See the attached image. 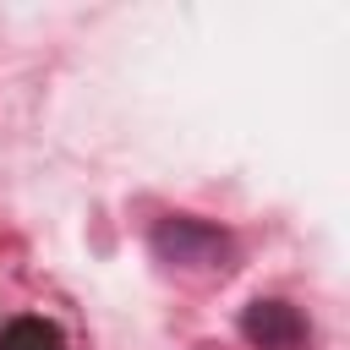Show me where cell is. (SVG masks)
<instances>
[{
	"mask_svg": "<svg viewBox=\"0 0 350 350\" xmlns=\"http://www.w3.org/2000/svg\"><path fill=\"white\" fill-rule=\"evenodd\" d=\"M153 252L175 268H224L230 262V235L219 224H202L191 213H170L153 224Z\"/></svg>",
	"mask_w": 350,
	"mask_h": 350,
	"instance_id": "cell-1",
	"label": "cell"
},
{
	"mask_svg": "<svg viewBox=\"0 0 350 350\" xmlns=\"http://www.w3.org/2000/svg\"><path fill=\"white\" fill-rule=\"evenodd\" d=\"M241 339L252 350H301L306 345V317L279 295H257L241 312Z\"/></svg>",
	"mask_w": 350,
	"mask_h": 350,
	"instance_id": "cell-2",
	"label": "cell"
},
{
	"mask_svg": "<svg viewBox=\"0 0 350 350\" xmlns=\"http://www.w3.org/2000/svg\"><path fill=\"white\" fill-rule=\"evenodd\" d=\"M0 350H66V339L49 317H11L0 328Z\"/></svg>",
	"mask_w": 350,
	"mask_h": 350,
	"instance_id": "cell-3",
	"label": "cell"
}]
</instances>
